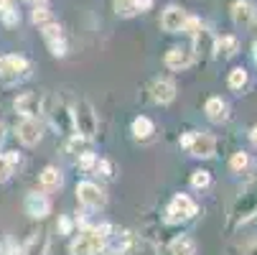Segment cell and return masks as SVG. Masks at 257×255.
Masks as SVG:
<instances>
[{
  "mask_svg": "<svg viewBox=\"0 0 257 255\" xmlns=\"http://www.w3.org/2000/svg\"><path fill=\"white\" fill-rule=\"evenodd\" d=\"M109 225H97V227H84L74 240L69 242V255H99L107 242Z\"/></svg>",
  "mask_w": 257,
  "mask_h": 255,
  "instance_id": "obj_1",
  "label": "cell"
},
{
  "mask_svg": "<svg viewBox=\"0 0 257 255\" xmlns=\"http://www.w3.org/2000/svg\"><path fill=\"white\" fill-rule=\"evenodd\" d=\"M71 123H74V133L92 140L99 130V120H97V113H94V105L89 100H77L71 105Z\"/></svg>",
  "mask_w": 257,
  "mask_h": 255,
  "instance_id": "obj_2",
  "label": "cell"
},
{
  "mask_svg": "<svg viewBox=\"0 0 257 255\" xmlns=\"http://www.w3.org/2000/svg\"><path fill=\"white\" fill-rule=\"evenodd\" d=\"M181 148H186L194 158H214L216 153V138L211 133H204V130H191V133H183L181 135Z\"/></svg>",
  "mask_w": 257,
  "mask_h": 255,
  "instance_id": "obj_3",
  "label": "cell"
},
{
  "mask_svg": "<svg viewBox=\"0 0 257 255\" xmlns=\"http://www.w3.org/2000/svg\"><path fill=\"white\" fill-rule=\"evenodd\" d=\"M199 214V204L189 197V194H173V199L166 207V217L163 220L168 225H183V222H191L194 217Z\"/></svg>",
  "mask_w": 257,
  "mask_h": 255,
  "instance_id": "obj_4",
  "label": "cell"
},
{
  "mask_svg": "<svg viewBox=\"0 0 257 255\" xmlns=\"http://www.w3.org/2000/svg\"><path fill=\"white\" fill-rule=\"evenodd\" d=\"M13 107H16V113H18L21 118L39 120V118L46 113V100H44V95H39V92H23V95L16 97Z\"/></svg>",
  "mask_w": 257,
  "mask_h": 255,
  "instance_id": "obj_5",
  "label": "cell"
},
{
  "mask_svg": "<svg viewBox=\"0 0 257 255\" xmlns=\"http://www.w3.org/2000/svg\"><path fill=\"white\" fill-rule=\"evenodd\" d=\"M77 202L87 209H102L107 204V194L99 184H94V181L84 179L77 184Z\"/></svg>",
  "mask_w": 257,
  "mask_h": 255,
  "instance_id": "obj_6",
  "label": "cell"
},
{
  "mask_svg": "<svg viewBox=\"0 0 257 255\" xmlns=\"http://www.w3.org/2000/svg\"><path fill=\"white\" fill-rule=\"evenodd\" d=\"M49 113V120H51V128L64 133V135H71L74 133V123H71V107H66L61 100H54L51 107H46Z\"/></svg>",
  "mask_w": 257,
  "mask_h": 255,
  "instance_id": "obj_7",
  "label": "cell"
},
{
  "mask_svg": "<svg viewBox=\"0 0 257 255\" xmlns=\"http://www.w3.org/2000/svg\"><path fill=\"white\" fill-rule=\"evenodd\" d=\"M28 69H31V64H28V59H26V56H21V54L0 56V79H6V82L21 79Z\"/></svg>",
  "mask_w": 257,
  "mask_h": 255,
  "instance_id": "obj_8",
  "label": "cell"
},
{
  "mask_svg": "<svg viewBox=\"0 0 257 255\" xmlns=\"http://www.w3.org/2000/svg\"><path fill=\"white\" fill-rule=\"evenodd\" d=\"M23 209L31 220H46L51 214V199L46 194H39V192H28L23 199Z\"/></svg>",
  "mask_w": 257,
  "mask_h": 255,
  "instance_id": "obj_9",
  "label": "cell"
},
{
  "mask_svg": "<svg viewBox=\"0 0 257 255\" xmlns=\"http://www.w3.org/2000/svg\"><path fill=\"white\" fill-rule=\"evenodd\" d=\"M16 133H18V140L31 148V145H39V143H41V138H44V125H41V120L23 118V120L18 123Z\"/></svg>",
  "mask_w": 257,
  "mask_h": 255,
  "instance_id": "obj_10",
  "label": "cell"
},
{
  "mask_svg": "<svg viewBox=\"0 0 257 255\" xmlns=\"http://www.w3.org/2000/svg\"><path fill=\"white\" fill-rule=\"evenodd\" d=\"M194 51L189 49V46H173V49H168L166 51V66L171 69V71H186L191 64H194Z\"/></svg>",
  "mask_w": 257,
  "mask_h": 255,
  "instance_id": "obj_11",
  "label": "cell"
},
{
  "mask_svg": "<svg viewBox=\"0 0 257 255\" xmlns=\"http://www.w3.org/2000/svg\"><path fill=\"white\" fill-rule=\"evenodd\" d=\"M41 33H44V41H46V46L51 49L54 56H59V59L66 56V41H64V33H61V28H59L56 21L49 23V26H44Z\"/></svg>",
  "mask_w": 257,
  "mask_h": 255,
  "instance_id": "obj_12",
  "label": "cell"
},
{
  "mask_svg": "<svg viewBox=\"0 0 257 255\" xmlns=\"http://www.w3.org/2000/svg\"><path fill=\"white\" fill-rule=\"evenodd\" d=\"M151 100L156 105H171L176 100V84L166 77H158L151 82Z\"/></svg>",
  "mask_w": 257,
  "mask_h": 255,
  "instance_id": "obj_13",
  "label": "cell"
},
{
  "mask_svg": "<svg viewBox=\"0 0 257 255\" xmlns=\"http://www.w3.org/2000/svg\"><path fill=\"white\" fill-rule=\"evenodd\" d=\"M229 16H232V21H234L237 26H247V23L254 21L257 8H254L252 0H234V3L229 6Z\"/></svg>",
  "mask_w": 257,
  "mask_h": 255,
  "instance_id": "obj_14",
  "label": "cell"
},
{
  "mask_svg": "<svg viewBox=\"0 0 257 255\" xmlns=\"http://www.w3.org/2000/svg\"><path fill=\"white\" fill-rule=\"evenodd\" d=\"M183 21H186V11L178 8V6H168L161 16V26L168 33H181L183 31Z\"/></svg>",
  "mask_w": 257,
  "mask_h": 255,
  "instance_id": "obj_15",
  "label": "cell"
},
{
  "mask_svg": "<svg viewBox=\"0 0 257 255\" xmlns=\"http://www.w3.org/2000/svg\"><path fill=\"white\" fill-rule=\"evenodd\" d=\"M214 44H216V36L206 28V26H201V31L194 36V56H214Z\"/></svg>",
  "mask_w": 257,
  "mask_h": 255,
  "instance_id": "obj_16",
  "label": "cell"
},
{
  "mask_svg": "<svg viewBox=\"0 0 257 255\" xmlns=\"http://www.w3.org/2000/svg\"><path fill=\"white\" fill-rule=\"evenodd\" d=\"M49 250H51V237H49V232H36V235H31L28 242L21 247L23 255H49Z\"/></svg>",
  "mask_w": 257,
  "mask_h": 255,
  "instance_id": "obj_17",
  "label": "cell"
},
{
  "mask_svg": "<svg viewBox=\"0 0 257 255\" xmlns=\"http://www.w3.org/2000/svg\"><path fill=\"white\" fill-rule=\"evenodd\" d=\"M204 113H206V118L211 120V123H224L227 118H229V105L222 100V97H209L206 100V105H204Z\"/></svg>",
  "mask_w": 257,
  "mask_h": 255,
  "instance_id": "obj_18",
  "label": "cell"
},
{
  "mask_svg": "<svg viewBox=\"0 0 257 255\" xmlns=\"http://www.w3.org/2000/svg\"><path fill=\"white\" fill-rule=\"evenodd\" d=\"M237 54H239V39H237V36H219L216 44H214V56L232 59Z\"/></svg>",
  "mask_w": 257,
  "mask_h": 255,
  "instance_id": "obj_19",
  "label": "cell"
},
{
  "mask_svg": "<svg viewBox=\"0 0 257 255\" xmlns=\"http://www.w3.org/2000/svg\"><path fill=\"white\" fill-rule=\"evenodd\" d=\"M130 133L135 135V140H151L153 133H156V125L151 118H145V115H138L133 123H130Z\"/></svg>",
  "mask_w": 257,
  "mask_h": 255,
  "instance_id": "obj_20",
  "label": "cell"
},
{
  "mask_svg": "<svg viewBox=\"0 0 257 255\" xmlns=\"http://www.w3.org/2000/svg\"><path fill=\"white\" fill-rule=\"evenodd\" d=\"M39 181H41V189H44V192H56V189H61V184H64V176H61V171H59L56 166H46V168L39 174Z\"/></svg>",
  "mask_w": 257,
  "mask_h": 255,
  "instance_id": "obj_21",
  "label": "cell"
},
{
  "mask_svg": "<svg viewBox=\"0 0 257 255\" xmlns=\"http://www.w3.org/2000/svg\"><path fill=\"white\" fill-rule=\"evenodd\" d=\"M168 252L171 255H196V242L191 235H178L176 240H171Z\"/></svg>",
  "mask_w": 257,
  "mask_h": 255,
  "instance_id": "obj_22",
  "label": "cell"
},
{
  "mask_svg": "<svg viewBox=\"0 0 257 255\" xmlns=\"http://www.w3.org/2000/svg\"><path fill=\"white\" fill-rule=\"evenodd\" d=\"M247 82H249V74H247L244 66H234V69L229 71V77H227V84H229V90H234V92H242V90L247 87Z\"/></svg>",
  "mask_w": 257,
  "mask_h": 255,
  "instance_id": "obj_23",
  "label": "cell"
},
{
  "mask_svg": "<svg viewBox=\"0 0 257 255\" xmlns=\"http://www.w3.org/2000/svg\"><path fill=\"white\" fill-rule=\"evenodd\" d=\"M66 151L74 153V156H82V153L89 151V140L82 138V135H77V133H71V135L66 138Z\"/></svg>",
  "mask_w": 257,
  "mask_h": 255,
  "instance_id": "obj_24",
  "label": "cell"
},
{
  "mask_svg": "<svg viewBox=\"0 0 257 255\" xmlns=\"http://www.w3.org/2000/svg\"><path fill=\"white\" fill-rule=\"evenodd\" d=\"M31 21L39 26V28H44V26H49V23H54V13L46 8V6H36L33 8V13H31Z\"/></svg>",
  "mask_w": 257,
  "mask_h": 255,
  "instance_id": "obj_25",
  "label": "cell"
},
{
  "mask_svg": "<svg viewBox=\"0 0 257 255\" xmlns=\"http://www.w3.org/2000/svg\"><path fill=\"white\" fill-rule=\"evenodd\" d=\"M115 13H117L120 18H133V16H138L140 11H138L135 0H115Z\"/></svg>",
  "mask_w": 257,
  "mask_h": 255,
  "instance_id": "obj_26",
  "label": "cell"
},
{
  "mask_svg": "<svg viewBox=\"0 0 257 255\" xmlns=\"http://www.w3.org/2000/svg\"><path fill=\"white\" fill-rule=\"evenodd\" d=\"M247 166H249V153H244V151L232 153V158H229V168H232L234 174H242Z\"/></svg>",
  "mask_w": 257,
  "mask_h": 255,
  "instance_id": "obj_27",
  "label": "cell"
},
{
  "mask_svg": "<svg viewBox=\"0 0 257 255\" xmlns=\"http://www.w3.org/2000/svg\"><path fill=\"white\" fill-rule=\"evenodd\" d=\"M211 184V174L206 171V168H196L194 174H191V187L194 189H206Z\"/></svg>",
  "mask_w": 257,
  "mask_h": 255,
  "instance_id": "obj_28",
  "label": "cell"
},
{
  "mask_svg": "<svg viewBox=\"0 0 257 255\" xmlns=\"http://www.w3.org/2000/svg\"><path fill=\"white\" fill-rule=\"evenodd\" d=\"M201 18L199 16H186V21H183V31L181 33H189V36H196L201 31Z\"/></svg>",
  "mask_w": 257,
  "mask_h": 255,
  "instance_id": "obj_29",
  "label": "cell"
},
{
  "mask_svg": "<svg viewBox=\"0 0 257 255\" xmlns=\"http://www.w3.org/2000/svg\"><path fill=\"white\" fill-rule=\"evenodd\" d=\"M94 171H97L99 176H104V179H112V176H115V166L109 163L107 158H97V163H94Z\"/></svg>",
  "mask_w": 257,
  "mask_h": 255,
  "instance_id": "obj_30",
  "label": "cell"
},
{
  "mask_svg": "<svg viewBox=\"0 0 257 255\" xmlns=\"http://www.w3.org/2000/svg\"><path fill=\"white\" fill-rule=\"evenodd\" d=\"M94 163H97V156H94L92 151H87V153L79 156V168H82V171H87V174L94 171Z\"/></svg>",
  "mask_w": 257,
  "mask_h": 255,
  "instance_id": "obj_31",
  "label": "cell"
},
{
  "mask_svg": "<svg viewBox=\"0 0 257 255\" xmlns=\"http://www.w3.org/2000/svg\"><path fill=\"white\" fill-rule=\"evenodd\" d=\"M56 230H59V235H71V230H74V220L66 217V214H61L59 222H56Z\"/></svg>",
  "mask_w": 257,
  "mask_h": 255,
  "instance_id": "obj_32",
  "label": "cell"
},
{
  "mask_svg": "<svg viewBox=\"0 0 257 255\" xmlns=\"http://www.w3.org/2000/svg\"><path fill=\"white\" fill-rule=\"evenodd\" d=\"M11 176H13V166L6 161V156H0V184H6Z\"/></svg>",
  "mask_w": 257,
  "mask_h": 255,
  "instance_id": "obj_33",
  "label": "cell"
},
{
  "mask_svg": "<svg viewBox=\"0 0 257 255\" xmlns=\"http://www.w3.org/2000/svg\"><path fill=\"white\" fill-rule=\"evenodd\" d=\"M0 16H3L6 26H16V23H21V13H18V11H13V8H8L6 13H0Z\"/></svg>",
  "mask_w": 257,
  "mask_h": 255,
  "instance_id": "obj_34",
  "label": "cell"
},
{
  "mask_svg": "<svg viewBox=\"0 0 257 255\" xmlns=\"http://www.w3.org/2000/svg\"><path fill=\"white\" fill-rule=\"evenodd\" d=\"M6 161H8V163L16 168V166L21 163V153H18V151H8V153H6Z\"/></svg>",
  "mask_w": 257,
  "mask_h": 255,
  "instance_id": "obj_35",
  "label": "cell"
},
{
  "mask_svg": "<svg viewBox=\"0 0 257 255\" xmlns=\"http://www.w3.org/2000/svg\"><path fill=\"white\" fill-rule=\"evenodd\" d=\"M135 3H138V11H140V13H145V11H151L153 0H135Z\"/></svg>",
  "mask_w": 257,
  "mask_h": 255,
  "instance_id": "obj_36",
  "label": "cell"
},
{
  "mask_svg": "<svg viewBox=\"0 0 257 255\" xmlns=\"http://www.w3.org/2000/svg\"><path fill=\"white\" fill-rule=\"evenodd\" d=\"M99 255H127V252H122V250H117V247H104Z\"/></svg>",
  "mask_w": 257,
  "mask_h": 255,
  "instance_id": "obj_37",
  "label": "cell"
},
{
  "mask_svg": "<svg viewBox=\"0 0 257 255\" xmlns=\"http://www.w3.org/2000/svg\"><path fill=\"white\" fill-rule=\"evenodd\" d=\"M249 140H252V145L257 148V125H252V128H249Z\"/></svg>",
  "mask_w": 257,
  "mask_h": 255,
  "instance_id": "obj_38",
  "label": "cell"
},
{
  "mask_svg": "<svg viewBox=\"0 0 257 255\" xmlns=\"http://www.w3.org/2000/svg\"><path fill=\"white\" fill-rule=\"evenodd\" d=\"M11 8V0H0V13H6Z\"/></svg>",
  "mask_w": 257,
  "mask_h": 255,
  "instance_id": "obj_39",
  "label": "cell"
},
{
  "mask_svg": "<svg viewBox=\"0 0 257 255\" xmlns=\"http://www.w3.org/2000/svg\"><path fill=\"white\" fill-rule=\"evenodd\" d=\"M244 255H257V242H252L249 247H247V252Z\"/></svg>",
  "mask_w": 257,
  "mask_h": 255,
  "instance_id": "obj_40",
  "label": "cell"
},
{
  "mask_svg": "<svg viewBox=\"0 0 257 255\" xmlns=\"http://www.w3.org/2000/svg\"><path fill=\"white\" fill-rule=\"evenodd\" d=\"M252 59H254V64H257V41L252 44Z\"/></svg>",
  "mask_w": 257,
  "mask_h": 255,
  "instance_id": "obj_41",
  "label": "cell"
},
{
  "mask_svg": "<svg viewBox=\"0 0 257 255\" xmlns=\"http://www.w3.org/2000/svg\"><path fill=\"white\" fill-rule=\"evenodd\" d=\"M3 138H6V128L0 125V143H3Z\"/></svg>",
  "mask_w": 257,
  "mask_h": 255,
  "instance_id": "obj_42",
  "label": "cell"
},
{
  "mask_svg": "<svg viewBox=\"0 0 257 255\" xmlns=\"http://www.w3.org/2000/svg\"><path fill=\"white\" fill-rule=\"evenodd\" d=\"M28 3H33V6H41V3H44V0H28Z\"/></svg>",
  "mask_w": 257,
  "mask_h": 255,
  "instance_id": "obj_43",
  "label": "cell"
}]
</instances>
